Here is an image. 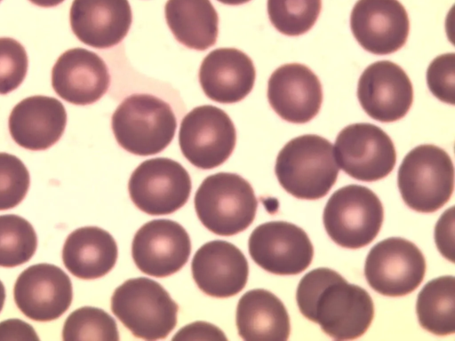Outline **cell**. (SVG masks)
<instances>
[{
	"instance_id": "obj_1",
	"label": "cell",
	"mask_w": 455,
	"mask_h": 341,
	"mask_svg": "<svg viewBox=\"0 0 455 341\" xmlns=\"http://www.w3.org/2000/svg\"><path fill=\"white\" fill-rule=\"evenodd\" d=\"M296 300L303 316L337 340L360 337L374 316L368 292L326 267L315 268L301 278Z\"/></svg>"
},
{
	"instance_id": "obj_2",
	"label": "cell",
	"mask_w": 455,
	"mask_h": 341,
	"mask_svg": "<svg viewBox=\"0 0 455 341\" xmlns=\"http://www.w3.org/2000/svg\"><path fill=\"white\" fill-rule=\"evenodd\" d=\"M275 172L283 188L294 197L317 200L336 182L339 166L331 143L307 134L292 139L281 149Z\"/></svg>"
},
{
	"instance_id": "obj_3",
	"label": "cell",
	"mask_w": 455,
	"mask_h": 341,
	"mask_svg": "<svg viewBox=\"0 0 455 341\" xmlns=\"http://www.w3.org/2000/svg\"><path fill=\"white\" fill-rule=\"evenodd\" d=\"M117 143L140 156L163 151L172 140L177 121L171 106L151 94H132L116 107L111 119Z\"/></svg>"
},
{
	"instance_id": "obj_4",
	"label": "cell",
	"mask_w": 455,
	"mask_h": 341,
	"mask_svg": "<svg viewBox=\"0 0 455 341\" xmlns=\"http://www.w3.org/2000/svg\"><path fill=\"white\" fill-rule=\"evenodd\" d=\"M194 203L201 223L213 234L223 236L245 230L253 222L258 207L250 183L229 172L205 178L196 192Z\"/></svg>"
},
{
	"instance_id": "obj_5",
	"label": "cell",
	"mask_w": 455,
	"mask_h": 341,
	"mask_svg": "<svg viewBox=\"0 0 455 341\" xmlns=\"http://www.w3.org/2000/svg\"><path fill=\"white\" fill-rule=\"evenodd\" d=\"M178 305L157 282L125 281L111 297V310L132 334L145 340L165 338L177 324Z\"/></svg>"
},
{
	"instance_id": "obj_6",
	"label": "cell",
	"mask_w": 455,
	"mask_h": 341,
	"mask_svg": "<svg viewBox=\"0 0 455 341\" xmlns=\"http://www.w3.org/2000/svg\"><path fill=\"white\" fill-rule=\"evenodd\" d=\"M406 205L422 213L441 209L454 187V167L450 155L435 145H419L403 158L397 174Z\"/></svg>"
},
{
	"instance_id": "obj_7",
	"label": "cell",
	"mask_w": 455,
	"mask_h": 341,
	"mask_svg": "<svg viewBox=\"0 0 455 341\" xmlns=\"http://www.w3.org/2000/svg\"><path fill=\"white\" fill-rule=\"evenodd\" d=\"M384 210L379 197L368 187L348 185L329 198L323 214L329 237L347 249L371 243L383 223Z\"/></svg>"
},
{
	"instance_id": "obj_8",
	"label": "cell",
	"mask_w": 455,
	"mask_h": 341,
	"mask_svg": "<svg viewBox=\"0 0 455 341\" xmlns=\"http://www.w3.org/2000/svg\"><path fill=\"white\" fill-rule=\"evenodd\" d=\"M236 141L235 125L222 109L204 105L193 108L180 123L179 143L194 166L210 170L224 163Z\"/></svg>"
},
{
	"instance_id": "obj_9",
	"label": "cell",
	"mask_w": 455,
	"mask_h": 341,
	"mask_svg": "<svg viewBox=\"0 0 455 341\" xmlns=\"http://www.w3.org/2000/svg\"><path fill=\"white\" fill-rule=\"evenodd\" d=\"M191 179L178 162L164 157L142 162L132 173L128 190L141 211L154 216L173 213L188 200Z\"/></svg>"
},
{
	"instance_id": "obj_10",
	"label": "cell",
	"mask_w": 455,
	"mask_h": 341,
	"mask_svg": "<svg viewBox=\"0 0 455 341\" xmlns=\"http://www.w3.org/2000/svg\"><path fill=\"white\" fill-rule=\"evenodd\" d=\"M426 260L420 250L401 237L387 238L369 251L364 276L378 293L402 297L415 290L424 279Z\"/></svg>"
},
{
	"instance_id": "obj_11",
	"label": "cell",
	"mask_w": 455,
	"mask_h": 341,
	"mask_svg": "<svg viewBox=\"0 0 455 341\" xmlns=\"http://www.w3.org/2000/svg\"><path fill=\"white\" fill-rule=\"evenodd\" d=\"M333 152L344 172L366 182L387 177L396 162L392 139L382 129L368 123H353L339 131Z\"/></svg>"
},
{
	"instance_id": "obj_12",
	"label": "cell",
	"mask_w": 455,
	"mask_h": 341,
	"mask_svg": "<svg viewBox=\"0 0 455 341\" xmlns=\"http://www.w3.org/2000/svg\"><path fill=\"white\" fill-rule=\"evenodd\" d=\"M248 249L258 266L278 275L303 272L314 256L307 233L286 221H270L258 226L249 237Z\"/></svg>"
},
{
	"instance_id": "obj_13",
	"label": "cell",
	"mask_w": 455,
	"mask_h": 341,
	"mask_svg": "<svg viewBox=\"0 0 455 341\" xmlns=\"http://www.w3.org/2000/svg\"><path fill=\"white\" fill-rule=\"evenodd\" d=\"M191 252L190 238L184 227L170 219H154L135 234L132 256L136 266L153 277H166L180 270Z\"/></svg>"
},
{
	"instance_id": "obj_14",
	"label": "cell",
	"mask_w": 455,
	"mask_h": 341,
	"mask_svg": "<svg viewBox=\"0 0 455 341\" xmlns=\"http://www.w3.org/2000/svg\"><path fill=\"white\" fill-rule=\"evenodd\" d=\"M14 301L23 314L37 321L60 318L73 297L68 275L59 266L40 263L26 268L17 278Z\"/></svg>"
},
{
	"instance_id": "obj_15",
	"label": "cell",
	"mask_w": 455,
	"mask_h": 341,
	"mask_svg": "<svg viewBox=\"0 0 455 341\" xmlns=\"http://www.w3.org/2000/svg\"><path fill=\"white\" fill-rule=\"evenodd\" d=\"M357 98L372 119L390 123L403 118L413 101L411 82L405 71L389 60L368 66L357 85Z\"/></svg>"
},
{
	"instance_id": "obj_16",
	"label": "cell",
	"mask_w": 455,
	"mask_h": 341,
	"mask_svg": "<svg viewBox=\"0 0 455 341\" xmlns=\"http://www.w3.org/2000/svg\"><path fill=\"white\" fill-rule=\"evenodd\" d=\"M350 28L364 50L386 55L405 44L410 22L398 0H358L351 12Z\"/></svg>"
},
{
	"instance_id": "obj_17",
	"label": "cell",
	"mask_w": 455,
	"mask_h": 341,
	"mask_svg": "<svg viewBox=\"0 0 455 341\" xmlns=\"http://www.w3.org/2000/svg\"><path fill=\"white\" fill-rule=\"evenodd\" d=\"M267 99L274 111L284 121L305 123L320 110L322 85L307 66L284 64L276 68L268 79Z\"/></svg>"
},
{
	"instance_id": "obj_18",
	"label": "cell",
	"mask_w": 455,
	"mask_h": 341,
	"mask_svg": "<svg viewBox=\"0 0 455 341\" xmlns=\"http://www.w3.org/2000/svg\"><path fill=\"white\" fill-rule=\"evenodd\" d=\"M191 270L197 287L206 295L224 298L238 294L246 285L249 266L234 244L214 240L195 253Z\"/></svg>"
},
{
	"instance_id": "obj_19",
	"label": "cell",
	"mask_w": 455,
	"mask_h": 341,
	"mask_svg": "<svg viewBox=\"0 0 455 341\" xmlns=\"http://www.w3.org/2000/svg\"><path fill=\"white\" fill-rule=\"evenodd\" d=\"M110 75L104 60L84 48L63 52L52 70V85L64 100L79 106L99 100L108 91Z\"/></svg>"
},
{
	"instance_id": "obj_20",
	"label": "cell",
	"mask_w": 455,
	"mask_h": 341,
	"mask_svg": "<svg viewBox=\"0 0 455 341\" xmlns=\"http://www.w3.org/2000/svg\"><path fill=\"white\" fill-rule=\"evenodd\" d=\"M69 20L73 33L82 43L106 49L124 38L132 15L128 0H74Z\"/></svg>"
},
{
	"instance_id": "obj_21",
	"label": "cell",
	"mask_w": 455,
	"mask_h": 341,
	"mask_svg": "<svg viewBox=\"0 0 455 341\" xmlns=\"http://www.w3.org/2000/svg\"><path fill=\"white\" fill-rule=\"evenodd\" d=\"M67 124L63 104L53 97L36 95L20 101L9 116L12 139L28 150H44L62 136Z\"/></svg>"
},
{
	"instance_id": "obj_22",
	"label": "cell",
	"mask_w": 455,
	"mask_h": 341,
	"mask_svg": "<svg viewBox=\"0 0 455 341\" xmlns=\"http://www.w3.org/2000/svg\"><path fill=\"white\" fill-rule=\"evenodd\" d=\"M256 71L252 60L235 48H219L202 61L199 82L205 95L219 103H235L252 90Z\"/></svg>"
},
{
	"instance_id": "obj_23",
	"label": "cell",
	"mask_w": 455,
	"mask_h": 341,
	"mask_svg": "<svg viewBox=\"0 0 455 341\" xmlns=\"http://www.w3.org/2000/svg\"><path fill=\"white\" fill-rule=\"evenodd\" d=\"M235 320L238 334L246 341H286L290 336L287 310L267 289L245 292L238 301Z\"/></svg>"
},
{
	"instance_id": "obj_24",
	"label": "cell",
	"mask_w": 455,
	"mask_h": 341,
	"mask_svg": "<svg viewBox=\"0 0 455 341\" xmlns=\"http://www.w3.org/2000/svg\"><path fill=\"white\" fill-rule=\"evenodd\" d=\"M117 245L113 236L97 226L74 230L62 249L65 267L76 277L92 280L112 270L117 259Z\"/></svg>"
},
{
	"instance_id": "obj_25",
	"label": "cell",
	"mask_w": 455,
	"mask_h": 341,
	"mask_svg": "<svg viewBox=\"0 0 455 341\" xmlns=\"http://www.w3.org/2000/svg\"><path fill=\"white\" fill-rule=\"evenodd\" d=\"M164 13L174 37L186 47L204 51L215 44L219 18L210 0H168Z\"/></svg>"
},
{
	"instance_id": "obj_26",
	"label": "cell",
	"mask_w": 455,
	"mask_h": 341,
	"mask_svg": "<svg viewBox=\"0 0 455 341\" xmlns=\"http://www.w3.org/2000/svg\"><path fill=\"white\" fill-rule=\"evenodd\" d=\"M416 313L420 326L437 336L455 331V278L441 276L429 281L419 291Z\"/></svg>"
},
{
	"instance_id": "obj_27",
	"label": "cell",
	"mask_w": 455,
	"mask_h": 341,
	"mask_svg": "<svg viewBox=\"0 0 455 341\" xmlns=\"http://www.w3.org/2000/svg\"><path fill=\"white\" fill-rule=\"evenodd\" d=\"M37 237L32 225L18 215H0V266L14 267L35 254Z\"/></svg>"
},
{
	"instance_id": "obj_28",
	"label": "cell",
	"mask_w": 455,
	"mask_h": 341,
	"mask_svg": "<svg viewBox=\"0 0 455 341\" xmlns=\"http://www.w3.org/2000/svg\"><path fill=\"white\" fill-rule=\"evenodd\" d=\"M267 14L272 25L285 36H300L315 23L322 0H267Z\"/></svg>"
},
{
	"instance_id": "obj_29",
	"label": "cell",
	"mask_w": 455,
	"mask_h": 341,
	"mask_svg": "<svg viewBox=\"0 0 455 341\" xmlns=\"http://www.w3.org/2000/svg\"><path fill=\"white\" fill-rule=\"evenodd\" d=\"M62 338L72 340H119L116 321L104 310L84 306L73 311L66 319Z\"/></svg>"
},
{
	"instance_id": "obj_30",
	"label": "cell",
	"mask_w": 455,
	"mask_h": 341,
	"mask_svg": "<svg viewBox=\"0 0 455 341\" xmlns=\"http://www.w3.org/2000/svg\"><path fill=\"white\" fill-rule=\"evenodd\" d=\"M29 183L28 170L21 160L0 153V210L17 206L26 196Z\"/></svg>"
},
{
	"instance_id": "obj_31",
	"label": "cell",
	"mask_w": 455,
	"mask_h": 341,
	"mask_svg": "<svg viewBox=\"0 0 455 341\" xmlns=\"http://www.w3.org/2000/svg\"><path fill=\"white\" fill-rule=\"evenodd\" d=\"M28 66L23 45L13 38L0 37V94H7L21 84Z\"/></svg>"
},
{
	"instance_id": "obj_32",
	"label": "cell",
	"mask_w": 455,
	"mask_h": 341,
	"mask_svg": "<svg viewBox=\"0 0 455 341\" xmlns=\"http://www.w3.org/2000/svg\"><path fill=\"white\" fill-rule=\"evenodd\" d=\"M427 83L432 94L439 100L454 105L455 54L437 56L427 70Z\"/></svg>"
},
{
	"instance_id": "obj_33",
	"label": "cell",
	"mask_w": 455,
	"mask_h": 341,
	"mask_svg": "<svg viewBox=\"0 0 455 341\" xmlns=\"http://www.w3.org/2000/svg\"><path fill=\"white\" fill-rule=\"evenodd\" d=\"M172 340H227L224 332L213 324L196 321L184 326Z\"/></svg>"
},
{
	"instance_id": "obj_34",
	"label": "cell",
	"mask_w": 455,
	"mask_h": 341,
	"mask_svg": "<svg viewBox=\"0 0 455 341\" xmlns=\"http://www.w3.org/2000/svg\"><path fill=\"white\" fill-rule=\"evenodd\" d=\"M453 207L444 211L435 226V242L444 258L453 262Z\"/></svg>"
},
{
	"instance_id": "obj_35",
	"label": "cell",
	"mask_w": 455,
	"mask_h": 341,
	"mask_svg": "<svg viewBox=\"0 0 455 341\" xmlns=\"http://www.w3.org/2000/svg\"><path fill=\"white\" fill-rule=\"evenodd\" d=\"M0 340H39V337L30 324L20 319H9L0 322Z\"/></svg>"
},
{
	"instance_id": "obj_36",
	"label": "cell",
	"mask_w": 455,
	"mask_h": 341,
	"mask_svg": "<svg viewBox=\"0 0 455 341\" xmlns=\"http://www.w3.org/2000/svg\"><path fill=\"white\" fill-rule=\"evenodd\" d=\"M32 4L40 7H55L64 0H29Z\"/></svg>"
},
{
	"instance_id": "obj_37",
	"label": "cell",
	"mask_w": 455,
	"mask_h": 341,
	"mask_svg": "<svg viewBox=\"0 0 455 341\" xmlns=\"http://www.w3.org/2000/svg\"><path fill=\"white\" fill-rule=\"evenodd\" d=\"M219 2L228 5H239L245 4L251 0H218Z\"/></svg>"
},
{
	"instance_id": "obj_38",
	"label": "cell",
	"mask_w": 455,
	"mask_h": 341,
	"mask_svg": "<svg viewBox=\"0 0 455 341\" xmlns=\"http://www.w3.org/2000/svg\"><path fill=\"white\" fill-rule=\"evenodd\" d=\"M5 300V289L3 282L0 281V312L3 309Z\"/></svg>"
},
{
	"instance_id": "obj_39",
	"label": "cell",
	"mask_w": 455,
	"mask_h": 341,
	"mask_svg": "<svg viewBox=\"0 0 455 341\" xmlns=\"http://www.w3.org/2000/svg\"><path fill=\"white\" fill-rule=\"evenodd\" d=\"M1 1H2V0H0V2H1Z\"/></svg>"
}]
</instances>
